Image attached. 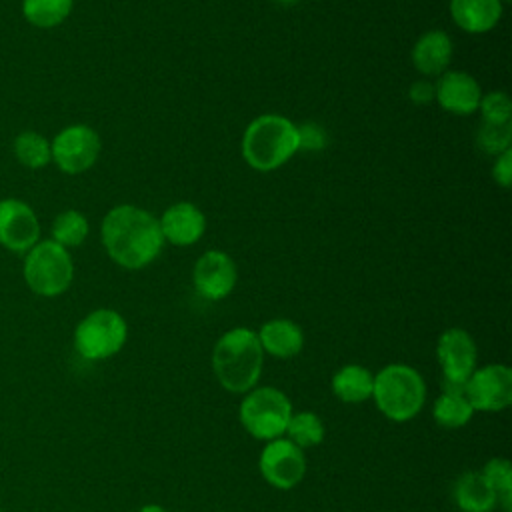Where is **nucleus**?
<instances>
[{
  "mask_svg": "<svg viewBox=\"0 0 512 512\" xmlns=\"http://www.w3.org/2000/svg\"><path fill=\"white\" fill-rule=\"evenodd\" d=\"M482 88L478 80L462 70H448L434 82V100L442 110L458 116H468L478 110Z\"/></svg>",
  "mask_w": 512,
  "mask_h": 512,
  "instance_id": "nucleus-14",
  "label": "nucleus"
},
{
  "mask_svg": "<svg viewBox=\"0 0 512 512\" xmlns=\"http://www.w3.org/2000/svg\"><path fill=\"white\" fill-rule=\"evenodd\" d=\"M74 0H24L22 12L26 20L38 28H54L72 12Z\"/></svg>",
  "mask_w": 512,
  "mask_h": 512,
  "instance_id": "nucleus-22",
  "label": "nucleus"
},
{
  "mask_svg": "<svg viewBox=\"0 0 512 512\" xmlns=\"http://www.w3.org/2000/svg\"><path fill=\"white\" fill-rule=\"evenodd\" d=\"M408 98L416 106L430 104L434 100V82H430L428 78L412 82L410 88H408Z\"/></svg>",
  "mask_w": 512,
  "mask_h": 512,
  "instance_id": "nucleus-31",
  "label": "nucleus"
},
{
  "mask_svg": "<svg viewBox=\"0 0 512 512\" xmlns=\"http://www.w3.org/2000/svg\"><path fill=\"white\" fill-rule=\"evenodd\" d=\"M88 220L78 210L60 212L52 224V240L64 248L80 246L88 236Z\"/></svg>",
  "mask_w": 512,
  "mask_h": 512,
  "instance_id": "nucleus-23",
  "label": "nucleus"
},
{
  "mask_svg": "<svg viewBox=\"0 0 512 512\" xmlns=\"http://www.w3.org/2000/svg\"><path fill=\"white\" fill-rule=\"evenodd\" d=\"M238 280L234 260L222 250H206L194 264L192 282L196 292L206 300L226 298Z\"/></svg>",
  "mask_w": 512,
  "mask_h": 512,
  "instance_id": "nucleus-12",
  "label": "nucleus"
},
{
  "mask_svg": "<svg viewBox=\"0 0 512 512\" xmlns=\"http://www.w3.org/2000/svg\"><path fill=\"white\" fill-rule=\"evenodd\" d=\"M484 478L492 486L496 494V502L504 506V510H510L512 504V466L506 458H492L486 462L482 470Z\"/></svg>",
  "mask_w": 512,
  "mask_h": 512,
  "instance_id": "nucleus-26",
  "label": "nucleus"
},
{
  "mask_svg": "<svg viewBox=\"0 0 512 512\" xmlns=\"http://www.w3.org/2000/svg\"><path fill=\"white\" fill-rule=\"evenodd\" d=\"M492 178L498 186L510 188V182H512V148H508V150H504L502 154L496 156V160L492 164Z\"/></svg>",
  "mask_w": 512,
  "mask_h": 512,
  "instance_id": "nucleus-30",
  "label": "nucleus"
},
{
  "mask_svg": "<svg viewBox=\"0 0 512 512\" xmlns=\"http://www.w3.org/2000/svg\"><path fill=\"white\" fill-rule=\"evenodd\" d=\"M260 472L274 488H294L306 474V458L302 448L286 438L268 440L260 454Z\"/></svg>",
  "mask_w": 512,
  "mask_h": 512,
  "instance_id": "nucleus-11",
  "label": "nucleus"
},
{
  "mask_svg": "<svg viewBox=\"0 0 512 512\" xmlns=\"http://www.w3.org/2000/svg\"><path fill=\"white\" fill-rule=\"evenodd\" d=\"M138 512H168V510H166V508H162V506H158V504H148V506L140 508Z\"/></svg>",
  "mask_w": 512,
  "mask_h": 512,
  "instance_id": "nucleus-32",
  "label": "nucleus"
},
{
  "mask_svg": "<svg viewBox=\"0 0 512 512\" xmlns=\"http://www.w3.org/2000/svg\"><path fill=\"white\" fill-rule=\"evenodd\" d=\"M464 396L474 410L498 412L512 402V370L504 364H488L474 370L464 386Z\"/></svg>",
  "mask_w": 512,
  "mask_h": 512,
  "instance_id": "nucleus-10",
  "label": "nucleus"
},
{
  "mask_svg": "<svg viewBox=\"0 0 512 512\" xmlns=\"http://www.w3.org/2000/svg\"><path fill=\"white\" fill-rule=\"evenodd\" d=\"M258 342L264 352L276 358H292L304 346V332L296 322L288 318H274L262 324Z\"/></svg>",
  "mask_w": 512,
  "mask_h": 512,
  "instance_id": "nucleus-18",
  "label": "nucleus"
},
{
  "mask_svg": "<svg viewBox=\"0 0 512 512\" xmlns=\"http://www.w3.org/2000/svg\"><path fill=\"white\" fill-rule=\"evenodd\" d=\"M434 420L444 428H460L466 422H470L474 408L470 406L464 392L456 390H444L438 400L434 402Z\"/></svg>",
  "mask_w": 512,
  "mask_h": 512,
  "instance_id": "nucleus-21",
  "label": "nucleus"
},
{
  "mask_svg": "<svg viewBox=\"0 0 512 512\" xmlns=\"http://www.w3.org/2000/svg\"><path fill=\"white\" fill-rule=\"evenodd\" d=\"M436 356L442 366V388L464 392L466 380L476 370V344L462 328H448L440 334Z\"/></svg>",
  "mask_w": 512,
  "mask_h": 512,
  "instance_id": "nucleus-8",
  "label": "nucleus"
},
{
  "mask_svg": "<svg viewBox=\"0 0 512 512\" xmlns=\"http://www.w3.org/2000/svg\"><path fill=\"white\" fill-rule=\"evenodd\" d=\"M16 158L28 168H44L52 160L48 140L38 132H22L14 142Z\"/></svg>",
  "mask_w": 512,
  "mask_h": 512,
  "instance_id": "nucleus-24",
  "label": "nucleus"
},
{
  "mask_svg": "<svg viewBox=\"0 0 512 512\" xmlns=\"http://www.w3.org/2000/svg\"><path fill=\"white\" fill-rule=\"evenodd\" d=\"M126 320L110 308H98L84 316L74 330V348L86 360H104L126 344Z\"/></svg>",
  "mask_w": 512,
  "mask_h": 512,
  "instance_id": "nucleus-6",
  "label": "nucleus"
},
{
  "mask_svg": "<svg viewBox=\"0 0 512 512\" xmlns=\"http://www.w3.org/2000/svg\"><path fill=\"white\" fill-rule=\"evenodd\" d=\"M502 2H508V0H502Z\"/></svg>",
  "mask_w": 512,
  "mask_h": 512,
  "instance_id": "nucleus-34",
  "label": "nucleus"
},
{
  "mask_svg": "<svg viewBox=\"0 0 512 512\" xmlns=\"http://www.w3.org/2000/svg\"><path fill=\"white\" fill-rule=\"evenodd\" d=\"M450 16L470 34L492 30L502 18V0H450Z\"/></svg>",
  "mask_w": 512,
  "mask_h": 512,
  "instance_id": "nucleus-17",
  "label": "nucleus"
},
{
  "mask_svg": "<svg viewBox=\"0 0 512 512\" xmlns=\"http://www.w3.org/2000/svg\"><path fill=\"white\" fill-rule=\"evenodd\" d=\"M298 138H300V148H306V150H322L328 144L326 130L316 122H306L298 126Z\"/></svg>",
  "mask_w": 512,
  "mask_h": 512,
  "instance_id": "nucleus-29",
  "label": "nucleus"
},
{
  "mask_svg": "<svg viewBox=\"0 0 512 512\" xmlns=\"http://www.w3.org/2000/svg\"><path fill=\"white\" fill-rule=\"evenodd\" d=\"M300 150L298 126L282 114L256 116L244 130L242 156L258 172H272Z\"/></svg>",
  "mask_w": 512,
  "mask_h": 512,
  "instance_id": "nucleus-2",
  "label": "nucleus"
},
{
  "mask_svg": "<svg viewBox=\"0 0 512 512\" xmlns=\"http://www.w3.org/2000/svg\"><path fill=\"white\" fill-rule=\"evenodd\" d=\"M488 512H492V510H488Z\"/></svg>",
  "mask_w": 512,
  "mask_h": 512,
  "instance_id": "nucleus-35",
  "label": "nucleus"
},
{
  "mask_svg": "<svg viewBox=\"0 0 512 512\" xmlns=\"http://www.w3.org/2000/svg\"><path fill=\"white\" fill-rule=\"evenodd\" d=\"M292 416L288 396L272 386L252 390L240 404V422L258 440H274L286 432Z\"/></svg>",
  "mask_w": 512,
  "mask_h": 512,
  "instance_id": "nucleus-7",
  "label": "nucleus"
},
{
  "mask_svg": "<svg viewBox=\"0 0 512 512\" xmlns=\"http://www.w3.org/2000/svg\"><path fill=\"white\" fill-rule=\"evenodd\" d=\"M478 110L482 114V122H490V124H506L512 118L510 96L502 90H492L488 94H482Z\"/></svg>",
  "mask_w": 512,
  "mask_h": 512,
  "instance_id": "nucleus-28",
  "label": "nucleus"
},
{
  "mask_svg": "<svg viewBox=\"0 0 512 512\" xmlns=\"http://www.w3.org/2000/svg\"><path fill=\"white\" fill-rule=\"evenodd\" d=\"M264 350L258 334L250 328H232L224 332L212 352V366L218 382L230 392L254 388L262 372Z\"/></svg>",
  "mask_w": 512,
  "mask_h": 512,
  "instance_id": "nucleus-3",
  "label": "nucleus"
},
{
  "mask_svg": "<svg viewBox=\"0 0 512 512\" xmlns=\"http://www.w3.org/2000/svg\"><path fill=\"white\" fill-rule=\"evenodd\" d=\"M372 396L378 410L394 420H412L424 406L426 386L412 366L408 364H388L374 376Z\"/></svg>",
  "mask_w": 512,
  "mask_h": 512,
  "instance_id": "nucleus-4",
  "label": "nucleus"
},
{
  "mask_svg": "<svg viewBox=\"0 0 512 512\" xmlns=\"http://www.w3.org/2000/svg\"><path fill=\"white\" fill-rule=\"evenodd\" d=\"M478 148L490 156H498L512 144V124H490L482 122L478 136H476Z\"/></svg>",
  "mask_w": 512,
  "mask_h": 512,
  "instance_id": "nucleus-27",
  "label": "nucleus"
},
{
  "mask_svg": "<svg viewBox=\"0 0 512 512\" xmlns=\"http://www.w3.org/2000/svg\"><path fill=\"white\" fill-rule=\"evenodd\" d=\"M164 242L174 246L196 244L206 232V216L192 202H176L158 218Z\"/></svg>",
  "mask_w": 512,
  "mask_h": 512,
  "instance_id": "nucleus-15",
  "label": "nucleus"
},
{
  "mask_svg": "<svg viewBox=\"0 0 512 512\" xmlns=\"http://www.w3.org/2000/svg\"><path fill=\"white\" fill-rule=\"evenodd\" d=\"M40 236L34 210L14 198L0 200V244L16 254L28 252Z\"/></svg>",
  "mask_w": 512,
  "mask_h": 512,
  "instance_id": "nucleus-13",
  "label": "nucleus"
},
{
  "mask_svg": "<svg viewBox=\"0 0 512 512\" xmlns=\"http://www.w3.org/2000/svg\"><path fill=\"white\" fill-rule=\"evenodd\" d=\"M374 376L360 364H348L340 368L332 378L334 394L348 404L364 402L372 396Z\"/></svg>",
  "mask_w": 512,
  "mask_h": 512,
  "instance_id": "nucleus-20",
  "label": "nucleus"
},
{
  "mask_svg": "<svg viewBox=\"0 0 512 512\" xmlns=\"http://www.w3.org/2000/svg\"><path fill=\"white\" fill-rule=\"evenodd\" d=\"M288 440L294 442L298 448H310L322 442L324 438V424L314 412H298L290 416L286 426Z\"/></svg>",
  "mask_w": 512,
  "mask_h": 512,
  "instance_id": "nucleus-25",
  "label": "nucleus"
},
{
  "mask_svg": "<svg viewBox=\"0 0 512 512\" xmlns=\"http://www.w3.org/2000/svg\"><path fill=\"white\" fill-rule=\"evenodd\" d=\"M100 232L108 256L128 270L148 266L164 246L158 218L132 204H120L108 210Z\"/></svg>",
  "mask_w": 512,
  "mask_h": 512,
  "instance_id": "nucleus-1",
  "label": "nucleus"
},
{
  "mask_svg": "<svg viewBox=\"0 0 512 512\" xmlns=\"http://www.w3.org/2000/svg\"><path fill=\"white\" fill-rule=\"evenodd\" d=\"M452 54V38L444 30H428L414 42L410 58L422 76H440L446 72Z\"/></svg>",
  "mask_w": 512,
  "mask_h": 512,
  "instance_id": "nucleus-16",
  "label": "nucleus"
},
{
  "mask_svg": "<svg viewBox=\"0 0 512 512\" xmlns=\"http://www.w3.org/2000/svg\"><path fill=\"white\" fill-rule=\"evenodd\" d=\"M276 4H280V6H292V4H296L298 0H274Z\"/></svg>",
  "mask_w": 512,
  "mask_h": 512,
  "instance_id": "nucleus-33",
  "label": "nucleus"
},
{
  "mask_svg": "<svg viewBox=\"0 0 512 512\" xmlns=\"http://www.w3.org/2000/svg\"><path fill=\"white\" fill-rule=\"evenodd\" d=\"M52 160L66 174H80L94 166L100 154V136L86 124H74L56 134L50 144Z\"/></svg>",
  "mask_w": 512,
  "mask_h": 512,
  "instance_id": "nucleus-9",
  "label": "nucleus"
},
{
  "mask_svg": "<svg viewBox=\"0 0 512 512\" xmlns=\"http://www.w3.org/2000/svg\"><path fill=\"white\" fill-rule=\"evenodd\" d=\"M74 276V264L64 246L54 240L36 242L24 262V278L32 292L40 296H58L68 290Z\"/></svg>",
  "mask_w": 512,
  "mask_h": 512,
  "instance_id": "nucleus-5",
  "label": "nucleus"
},
{
  "mask_svg": "<svg viewBox=\"0 0 512 512\" xmlns=\"http://www.w3.org/2000/svg\"><path fill=\"white\" fill-rule=\"evenodd\" d=\"M454 500L464 512H488L496 504V494L482 472H466L456 480Z\"/></svg>",
  "mask_w": 512,
  "mask_h": 512,
  "instance_id": "nucleus-19",
  "label": "nucleus"
}]
</instances>
